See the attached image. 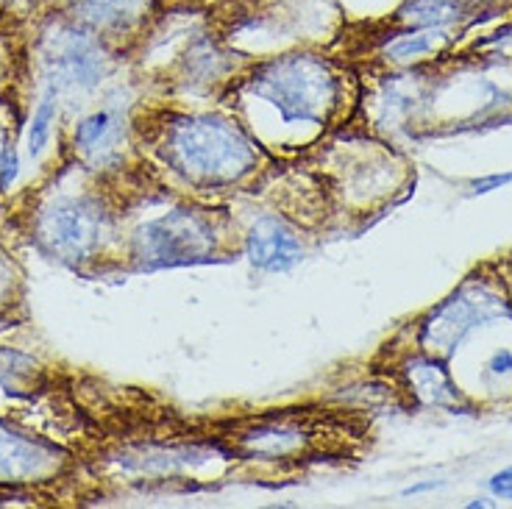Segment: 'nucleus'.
I'll return each instance as SVG.
<instances>
[{
  "label": "nucleus",
  "instance_id": "3",
  "mask_svg": "<svg viewBox=\"0 0 512 509\" xmlns=\"http://www.w3.org/2000/svg\"><path fill=\"white\" fill-rule=\"evenodd\" d=\"M223 240L218 217L201 206H181L145 223L134 240L131 256L137 268H179L215 259Z\"/></svg>",
  "mask_w": 512,
  "mask_h": 509
},
{
  "label": "nucleus",
  "instance_id": "6",
  "mask_svg": "<svg viewBox=\"0 0 512 509\" xmlns=\"http://www.w3.org/2000/svg\"><path fill=\"white\" fill-rule=\"evenodd\" d=\"M73 20L98 37H140L165 12L162 0H64Z\"/></svg>",
  "mask_w": 512,
  "mask_h": 509
},
{
  "label": "nucleus",
  "instance_id": "16",
  "mask_svg": "<svg viewBox=\"0 0 512 509\" xmlns=\"http://www.w3.org/2000/svg\"><path fill=\"white\" fill-rule=\"evenodd\" d=\"M14 176H17V153H14V148H6L0 153V187L6 190Z\"/></svg>",
  "mask_w": 512,
  "mask_h": 509
},
{
  "label": "nucleus",
  "instance_id": "18",
  "mask_svg": "<svg viewBox=\"0 0 512 509\" xmlns=\"http://www.w3.org/2000/svg\"><path fill=\"white\" fill-rule=\"evenodd\" d=\"M490 490H493V496L512 498V468H504V471L496 473L490 479Z\"/></svg>",
  "mask_w": 512,
  "mask_h": 509
},
{
  "label": "nucleus",
  "instance_id": "9",
  "mask_svg": "<svg viewBox=\"0 0 512 509\" xmlns=\"http://www.w3.org/2000/svg\"><path fill=\"white\" fill-rule=\"evenodd\" d=\"M487 9L485 0H407L387 20L390 28H462Z\"/></svg>",
  "mask_w": 512,
  "mask_h": 509
},
{
  "label": "nucleus",
  "instance_id": "5",
  "mask_svg": "<svg viewBox=\"0 0 512 509\" xmlns=\"http://www.w3.org/2000/svg\"><path fill=\"white\" fill-rule=\"evenodd\" d=\"M106 234V215L90 198H59L42 209L37 237L42 245L67 262L87 259L101 248Z\"/></svg>",
  "mask_w": 512,
  "mask_h": 509
},
{
  "label": "nucleus",
  "instance_id": "8",
  "mask_svg": "<svg viewBox=\"0 0 512 509\" xmlns=\"http://www.w3.org/2000/svg\"><path fill=\"white\" fill-rule=\"evenodd\" d=\"M245 254L251 265L268 273H284L295 268L304 256V245L298 231L276 215H265L256 220L245 234Z\"/></svg>",
  "mask_w": 512,
  "mask_h": 509
},
{
  "label": "nucleus",
  "instance_id": "7",
  "mask_svg": "<svg viewBox=\"0 0 512 509\" xmlns=\"http://www.w3.org/2000/svg\"><path fill=\"white\" fill-rule=\"evenodd\" d=\"M490 315H493V301L487 298L485 290H479V295H468V287H465L432 312L429 323H423L421 340L440 354H451L454 345L460 343L479 320Z\"/></svg>",
  "mask_w": 512,
  "mask_h": 509
},
{
  "label": "nucleus",
  "instance_id": "15",
  "mask_svg": "<svg viewBox=\"0 0 512 509\" xmlns=\"http://www.w3.org/2000/svg\"><path fill=\"white\" fill-rule=\"evenodd\" d=\"M34 368H37V362L31 357H23L12 348H0V384L9 387V393H12V387H20L26 379H31Z\"/></svg>",
  "mask_w": 512,
  "mask_h": 509
},
{
  "label": "nucleus",
  "instance_id": "17",
  "mask_svg": "<svg viewBox=\"0 0 512 509\" xmlns=\"http://www.w3.org/2000/svg\"><path fill=\"white\" fill-rule=\"evenodd\" d=\"M482 48H493V51L510 53L512 56V23L507 28L496 31L490 39H485V42H482Z\"/></svg>",
  "mask_w": 512,
  "mask_h": 509
},
{
  "label": "nucleus",
  "instance_id": "13",
  "mask_svg": "<svg viewBox=\"0 0 512 509\" xmlns=\"http://www.w3.org/2000/svg\"><path fill=\"white\" fill-rule=\"evenodd\" d=\"M120 134V115L101 109L84 117L76 128V148L78 151L90 153V156H101V151H112Z\"/></svg>",
  "mask_w": 512,
  "mask_h": 509
},
{
  "label": "nucleus",
  "instance_id": "20",
  "mask_svg": "<svg viewBox=\"0 0 512 509\" xmlns=\"http://www.w3.org/2000/svg\"><path fill=\"white\" fill-rule=\"evenodd\" d=\"M510 181H512V173H504V176H490V179L474 181L471 187H474V192H490V190H496V187H501V184H510Z\"/></svg>",
  "mask_w": 512,
  "mask_h": 509
},
{
  "label": "nucleus",
  "instance_id": "19",
  "mask_svg": "<svg viewBox=\"0 0 512 509\" xmlns=\"http://www.w3.org/2000/svg\"><path fill=\"white\" fill-rule=\"evenodd\" d=\"M487 370H490L493 376H507V373H512V351L510 348H501V351H496V354H493V359H490V365H487Z\"/></svg>",
  "mask_w": 512,
  "mask_h": 509
},
{
  "label": "nucleus",
  "instance_id": "22",
  "mask_svg": "<svg viewBox=\"0 0 512 509\" xmlns=\"http://www.w3.org/2000/svg\"><path fill=\"white\" fill-rule=\"evenodd\" d=\"M6 148H9V145H3V128H0V153L6 151Z\"/></svg>",
  "mask_w": 512,
  "mask_h": 509
},
{
  "label": "nucleus",
  "instance_id": "4",
  "mask_svg": "<svg viewBox=\"0 0 512 509\" xmlns=\"http://www.w3.org/2000/svg\"><path fill=\"white\" fill-rule=\"evenodd\" d=\"M42 62L48 67L51 87L59 90H92L109 70V56L101 37L81 23H64L42 39Z\"/></svg>",
  "mask_w": 512,
  "mask_h": 509
},
{
  "label": "nucleus",
  "instance_id": "11",
  "mask_svg": "<svg viewBox=\"0 0 512 509\" xmlns=\"http://www.w3.org/2000/svg\"><path fill=\"white\" fill-rule=\"evenodd\" d=\"M53 451L42 448L39 443L23 440L20 434L9 432L0 426V473L3 476H34L51 465Z\"/></svg>",
  "mask_w": 512,
  "mask_h": 509
},
{
  "label": "nucleus",
  "instance_id": "1",
  "mask_svg": "<svg viewBox=\"0 0 512 509\" xmlns=\"http://www.w3.org/2000/svg\"><path fill=\"white\" fill-rule=\"evenodd\" d=\"M229 90L234 101L273 109L284 128H326L346 101V70L332 56L293 51L248 64Z\"/></svg>",
  "mask_w": 512,
  "mask_h": 509
},
{
  "label": "nucleus",
  "instance_id": "21",
  "mask_svg": "<svg viewBox=\"0 0 512 509\" xmlns=\"http://www.w3.org/2000/svg\"><path fill=\"white\" fill-rule=\"evenodd\" d=\"M468 507H487V501H485V498H479V501H471Z\"/></svg>",
  "mask_w": 512,
  "mask_h": 509
},
{
  "label": "nucleus",
  "instance_id": "12",
  "mask_svg": "<svg viewBox=\"0 0 512 509\" xmlns=\"http://www.w3.org/2000/svg\"><path fill=\"white\" fill-rule=\"evenodd\" d=\"M410 384L412 393L432 407H446L451 401H457V390L448 382L446 370L440 368L432 359H415L410 365Z\"/></svg>",
  "mask_w": 512,
  "mask_h": 509
},
{
  "label": "nucleus",
  "instance_id": "2",
  "mask_svg": "<svg viewBox=\"0 0 512 509\" xmlns=\"http://www.w3.org/2000/svg\"><path fill=\"white\" fill-rule=\"evenodd\" d=\"M156 153L195 190L234 187L265 159V148L240 120L220 115H170L156 128Z\"/></svg>",
  "mask_w": 512,
  "mask_h": 509
},
{
  "label": "nucleus",
  "instance_id": "10",
  "mask_svg": "<svg viewBox=\"0 0 512 509\" xmlns=\"http://www.w3.org/2000/svg\"><path fill=\"white\" fill-rule=\"evenodd\" d=\"M454 39V28H393L379 39V56L387 64L410 67L443 53Z\"/></svg>",
  "mask_w": 512,
  "mask_h": 509
},
{
  "label": "nucleus",
  "instance_id": "14",
  "mask_svg": "<svg viewBox=\"0 0 512 509\" xmlns=\"http://www.w3.org/2000/svg\"><path fill=\"white\" fill-rule=\"evenodd\" d=\"M56 95L59 92L48 87L45 98L39 101L37 112H34V120H31V134H28V151L31 156H39L42 148L48 145V137H51V123L56 120Z\"/></svg>",
  "mask_w": 512,
  "mask_h": 509
}]
</instances>
